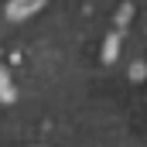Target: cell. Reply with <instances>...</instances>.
<instances>
[{
	"instance_id": "1",
	"label": "cell",
	"mask_w": 147,
	"mask_h": 147,
	"mask_svg": "<svg viewBox=\"0 0 147 147\" xmlns=\"http://www.w3.org/2000/svg\"><path fill=\"white\" fill-rule=\"evenodd\" d=\"M45 7V0H10L7 3V17L10 21H28L31 14H38Z\"/></svg>"
}]
</instances>
